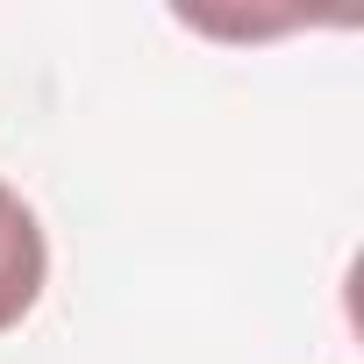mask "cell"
Returning a JSON list of instances; mask_svg holds the SVG:
<instances>
[{
  "mask_svg": "<svg viewBox=\"0 0 364 364\" xmlns=\"http://www.w3.org/2000/svg\"><path fill=\"white\" fill-rule=\"evenodd\" d=\"M43 272H50V250H43V222L29 215V200L0 178V328H15L36 293H43Z\"/></svg>",
  "mask_w": 364,
  "mask_h": 364,
  "instance_id": "1",
  "label": "cell"
}]
</instances>
